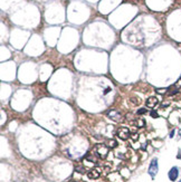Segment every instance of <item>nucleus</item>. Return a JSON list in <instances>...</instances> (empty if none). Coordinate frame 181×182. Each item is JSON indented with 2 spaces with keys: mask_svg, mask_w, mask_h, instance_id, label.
<instances>
[{
  "mask_svg": "<svg viewBox=\"0 0 181 182\" xmlns=\"http://www.w3.org/2000/svg\"><path fill=\"white\" fill-rule=\"evenodd\" d=\"M95 153L99 155V158L104 159L109 153V149L104 145V144H97L95 147Z\"/></svg>",
  "mask_w": 181,
  "mask_h": 182,
  "instance_id": "f257e3e1",
  "label": "nucleus"
},
{
  "mask_svg": "<svg viewBox=\"0 0 181 182\" xmlns=\"http://www.w3.org/2000/svg\"><path fill=\"white\" fill-rule=\"evenodd\" d=\"M158 170H159L158 160H157V159H153L151 161V163H150V166H149V174H150L152 178H154L155 174L158 173Z\"/></svg>",
  "mask_w": 181,
  "mask_h": 182,
  "instance_id": "f03ea898",
  "label": "nucleus"
},
{
  "mask_svg": "<svg viewBox=\"0 0 181 182\" xmlns=\"http://www.w3.org/2000/svg\"><path fill=\"white\" fill-rule=\"evenodd\" d=\"M117 136L120 139H122V140H128L130 137V131L126 127H121L117 131Z\"/></svg>",
  "mask_w": 181,
  "mask_h": 182,
  "instance_id": "7ed1b4c3",
  "label": "nucleus"
},
{
  "mask_svg": "<svg viewBox=\"0 0 181 182\" xmlns=\"http://www.w3.org/2000/svg\"><path fill=\"white\" fill-rule=\"evenodd\" d=\"M159 104V101L157 97H154V96H152V97H149L148 100H146V106L149 107V108H154L155 106Z\"/></svg>",
  "mask_w": 181,
  "mask_h": 182,
  "instance_id": "20e7f679",
  "label": "nucleus"
},
{
  "mask_svg": "<svg viewBox=\"0 0 181 182\" xmlns=\"http://www.w3.org/2000/svg\"><path fill=\"white\" fill-rule=\"evenodd\" d=\"M178 176H179V170L177 166H173L171 170L169 171V179L171 181H175L178 179Z\"/></svg>",
  "mask_w": 181,
  "mask_h": 182,
  "instance_id": "39448f33",
  "label": "nucleus"
},
{
  "mask_svg": "<svg viewBox=\"0 0 181 182\" xmlns=\"http://www.w3.org/2000/svg\"><path fill=\"white\" fill-rule=\"evenodd\" d=\"M99 176V169H94V170L88 172V178H89V179H97Z\"/></svg>",
  "mask_w": 181,
  "mask_h": 182,
  "instance_id": "423d86ee",
  "label": "nucleus"
},
{
  "mask_svg": "<svg viewBox=\"0 0 181 182\" xmlns=\"http://www.w3.org/2000/svg\"><path fill=\"white\" fill-rule=\"evenodd\" d=\"M109 116L112 118H114V120H119L121 115H120L117 112H110V113H109Z\"/></svg>",
  "mask_w": 181,
  "mask_h": 182,
  "instance_id": "0eeeda50",
  "label": "nucleus"
},
{
  "mask_svg": "<svg viewBox=\"0 0 181 182\" xmlns=\"http://www.w3.org/2000/svg\"><path fill=\"white\" fill-rule=\"evenodd\" d=\"M107 144H109V147H115L117 145V143H116V141H114V140H113V141H109V143H107Z\"/></svg>",
  "mask_w": 181,
  "mask_h": 182,
  "instance_id": "6e6552de",
  "label": "nucleus"
},
{
  "mask_svg": "<svg viewBox=\"0 0 181 182\" xmlns=\"http://www.w3.org/2000/svg\"><path fill=\"white\" fill-rule=\"evenodd\" d=\"M146 108H140V110H139V111H138V114H139V115H142V114H146Z\"/></svg>",
  "mask_w": 181,
  "mask_h": 182,
  "instance_id": "1a4fd4ad",
  "label": "nucleus"
},
{
  "mask_svg": "<svg viewBox=\"0 0 181 182\" xmlns=\"http://www.w3.org/2000/svg\"><path fill=\"white\" fill-rule=\"evenodd\" d=\"M151 116H152V118H158L159 115H158V113H157V112H155V111H152V112H151Z\"/></svg>",
  "mask_w": 181,
  "mask_h": 182,
  "instance_id": "9d476101",
  "label": "nucleus"
},
{
  "mask_svg": "<svg viewBox=\"0 0 181 182\" xmlns=\"http://www.w3.org/2000/svg\"><path fill=\"white\" fill-rule=\"evenodd\" d=\"M177 158L180 159V160H181V150H179V152H178V155H177Z\"/></svg>",
  "mask_w": 181,
  "mask_h": 182,
  "instance_id": "9b49d317",
  "label": "nucleus"
},
{
  "mask_svg": "<svg viewBox=\"0 0 181 182\" xmlns=\"http://www.w3.org/2000/svg\"><path fill=\"white\" fill-rule=\"evenodd\" d=\"M173 135H175V131H172V132H171V133H170V137H172V136H173Z\"/></svg>",
  "mask_w": 181,
  "mask_h": 182,
  "instance_id": "f8f14e48",
  "label": "nucleus"
},
{
  "mask_svg": "<svg viewBox=\"0 0 181 182\" xmlns=\"http://www.w3.org/2000/svg\"><path fill=\"white\" fill-rule=\"evenodd\" d=\"M179 133H180V136H181V130H180V131H179Z\"/></svg>",
  "mask_w": 181,
  "mask_h": 182,
  "instance_id": "ddd939ff",
  "label": "nucleus"
},
{
  "mask_svg": "<svg viewBox=\"0 0 181 182\" xmlns=\"http://www.w3.org/2000/svg\"><path fill=\"white\" fill-rule=\"evenodd\" d=\"M179 182H181V181H179Z\"/></svg>",
  "mask_w": 181,
  "mask_h": 182,
  "instance_id": "4468645a",
  "label": "nucleus"
}]
</instances>
